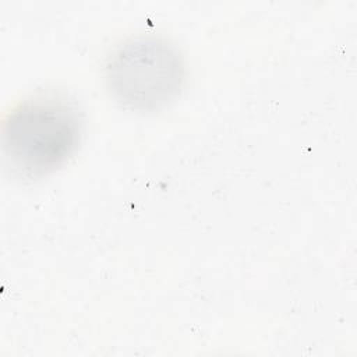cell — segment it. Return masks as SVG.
<instances>
[{"label": "cell", "instance_id": "6da1fadb", "mask_svg": "<svg viewBox=\"0 0 357 357\" xmlns=\"http://www.w3.org/2000/svg\"><path fill=\"white\" fill-rule=\"evenodd\" d=\"M81 132V113L74 102L56 93L36 95L8 114L3 130L4 155L13 172L43 176L74 153Z\"/></svg>", "mask_w": 357, "mask_h": 357}, {"label": "cell", "instance_id": "7a4b0ae2", "mask_svg": "<svg viewBox=\"0 0 357 357\" xmlns=\"http://www.w3.org/2000/svg\"><path fill=\"white\" fill-rule=\"evenodd\" d=\"M184 81L183 59L169 40L137 35L124 40L106 64L110 95L135 110H155L172 102Z\"/></svg>", "mask_w": 357, "mask_h": 357}]
</instances>
